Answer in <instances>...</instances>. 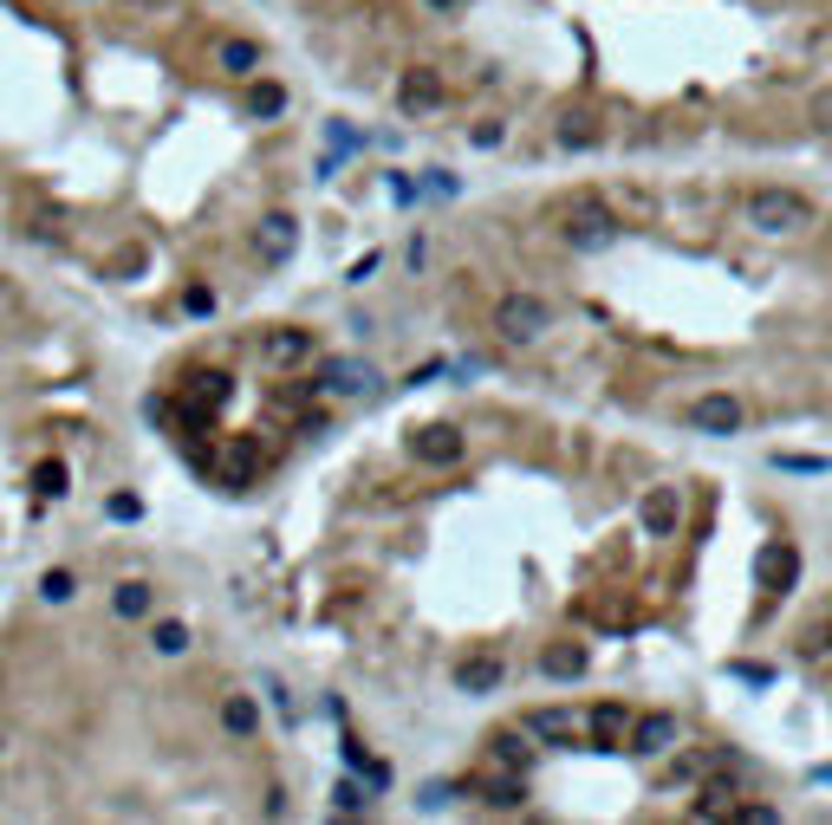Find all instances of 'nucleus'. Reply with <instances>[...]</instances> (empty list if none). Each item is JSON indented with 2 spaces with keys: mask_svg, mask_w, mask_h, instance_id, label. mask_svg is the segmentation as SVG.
<instances>
[{
  "mask_svg": "<svg viewBox=\"0 0 832 825\" xmlns=\"http://www.w3.org/2000/svg\"><path fill=\"white\" fill-rule=\"evenodd\" d=\"M748 221H755L762 234H793V228H807V221H813V208H807L800 189L762 183V189H748Z\"/></svg>",
  "mask_w": 832,
  "mask_h": 825,
  "instance_id": "nucleus-1",
  "label": "nucleus"
},
{
  "mask_svg": "<svg viewBox=\"0 0 832 825\" xmlns=\"http://www.w3.org/2000/svg\"><path fill=\"white\" fill-rule=\"evenodd\" d=\"M618 228H624V221L605 202H572V215L559 221V234H566V248H572V254H605V248L618 241Z\"/></svg>",
  "mask_w": 832,
  "mask_h": 825,
  "instance_id": "nucleus-2",
  "label": "nucleus"
},
{
  "mask_svg": "<svg viewBox=\"0 0 832 825\" xmlns=\"http://www.w3.org/2000/svg\"><path fill=\"white\" fill-rule=\"evenodd\" d=\"M547 326H554V312H547L540 293H501V306H494V332H501L507 344H534Z\"/></svg>",
  "mask_w": 832,
  "mask_h": 825,
  "instance_id": "nucleus-3",
  "label": "nucleus"
},
{
  "mask_svg": "<svg viewBox=\"0 0 832 825\" xmlns=\"http://www.w3.org/2000/svg\"><path fill=\"white\" fill-rule=\"evenodd\" d=\"M521 728H527L534 741H547V748H572L579 735H592V715H579V708H559V702H547V708H527V715H521Z\"/></svg>",
  "mask_w": 832,
  "mask_h": 825,
  "instance_id": "nucleus-4",
  "label": "nucleus"
},
{
  "mask_svg": "<svg viewBox=\"0 0 832 825\" xmlns=\"http://www.w3.org/2000/svg\"><path fill=\"white\" fill-rule=\"evenodd\" d=\"M313 326H274V332H261V364H274V371H293V364H313Z\"/></svg>",
  "mask_w": 832,
  "mask_h": 825,
  "instance_id": "nucleus-5",
  "label": "nucleus"
},
{
  "mask_svg": "<svg viewBox=\"0 0 832 825\" xmlns=\"http://www.w3.org/2000/svg\"><path fill=\"white\" fill-rule=\"evenodd\" d=\"M410 455L423 469H456L462 462V429L456 422H423L410 436Z\"/></svg>",
  "mask_w": 832,
  "mask_h": 825,
  "instance_id": "nucleus-6",
  "label": "nucleus"
},
{
  "mask_svg": "<svg viewBox=\"0 0 832 825\" xmlns=\"http://www.w3.org/2000/svg\"><path fill=\"white\" fill-rule=\"evenodd\" d=\"M313 391L319 397H364L371 391V364L364 358H326L319 377H313Z\"/></svg>",
  "mask_w": 832,
  "mask_h": 825,
  "instance_id": "nucleus-7",
  "label": "nucleus"
},
{
  "mask_svg": "<svg viewBox=\"0 0 832 825\" xmlns=\"http://www.w3.org/2000/svg\"><path fill=\"white\" fill-rule=\"evenodd\" d=\"M254 248H261V261L267 267H286L293 261V248H299V221L274 208V215H261V228H254Z\"/></svg>",
  "mask_w": 832,
  "mask_h": 825,
  "instance_id": "nucleus-8",
  "label": "nucleus"
},
{
  "mask_svg": "<svg viewBox=\"0 0 832 825\" xmlns=\"http://www.w3.org/2000/svg\"><path fill=\"white\" fill-rule=\"evenodd\" d=\"M690 422L702 436H735L742 429V397H729V391H702L690 404Z\"/></svg>",
  "mask_w": 832,
  "mask_h": 825,
  "instance_id": "nucleus-9",
  "label": "nucleus"
},
{
  "mask_svg": "<svg viewBox=\"0 0 832 825\" xmlns=\"http://www.w3.org/2000/svg\"><path fill=\"white\" fill-rule=\"evenodd\" d=\"M793 579H800V552L787 547V540H767V547L755 552V585H767V592H793Z\"/></svg>",
  "mask_w": 832,
  "mask_h": 825,
  "instance_id": "nucleus-10",
  "label": "nucleus"
},
{
  "mask_svg": "<svg viewBox=\"0 0 832 825\" xmlns=\"http://www.w3.org/2000/svg\"><path fill=\"white\" fill-rule=\"evenodd\" d=\"M637 520H644V534H650V540H670V534H677V520H683L677 487H650V494H644V507H637Z\"/></svg>",
  "mask_w": 832,
  "mask_h": 825,
  "instance_id": "nucleus-11",
  "label": "nucleus"
},
{
  "mask_svg": "<svg viewBox=\"0 0 832 825\" xmlns=\"http://www.w3.org/2000/svg\"><path fill=\"white\" fill-rule=\"evenodd\" d=\"M456 683L469 689V695H494V689L507 683V663H501L494 650H475V657H462V670H456Z\"/></svg>",
  "mask_w": 832,
  "mask_h": 825,
  "instance_id": "nucleus-12",
  "label": "nucleus"
},
{
  "mask_svg": "<svg viewBox=\"0 0 832 825\" xmlns=\"http://www.w3.org/2000/svg\"><path fill=\"white\" fill-rule=\"evenodd\" d=\"M397 105H404L410 118H423V111H436V105H442V78H436L429 66L404 72V85H397Z\"/></svg>",
  "mask_w": 832,
  "mask_h": 825,
  "instance_id": "nucleus-13",
  "label": "nucleus"
},
{
  "mask_svg": "<svg viewBox=\"0 0 832 825\" xmlns=\"http://www.w3.org/2000/svg\"><path fill=\"white\" fill-rule=\"evenodd\" d=\"M221 728H228V735H234V741H254V735H261V702H254V695H241V689H234V695H228V702H221Z\"/></svg>",
  "mask_w": 832,
  "mask_h": 825,
  "instance_id": "nucleus-14",
  "label": "nucleus"
},
{
  "mask_svg": "<svg viewBox=\"0 0 832 825\" xmlns=\"http://www.w3.org/2000/svg\"><path fill=\"white\" fill-rule=\"evenodd\" d=\"M670 741H677V715H664V708L657 715H637V728H631V748L637 755H664Z\"/></svg>",
  "mask_w": 832,
  "mask_h": 825,
  "instance_id": "nucleus-15",
  "label": "nucleus"
},
{
  "mask_svg": "<svg viewBox=\"0 0 832 825\" xmlns=\"http://www.w3.org/2000/svg\"><path fill=\"white\" fill-rule=\"evenodd\" d=\"M111 612H118L124 624L150 618V612H156V585H150V579H124V585L111 592Z\"/></svg>",
  "mask_w": 832,
  "mask_h": 825,
  "instance_id": "nucleus-16",
  "label": "nucleus"
},
{
  "mask_svg": "<svg viewBox=\"0 0 832 825\" xmlns=\"http://www.w3.org/2000/svg\"><path fill=\"white\" fill-rule=\"evenodd\" d=\"M215 66L228 72V78H254V72H261V46L234 33V40H221V46H215Z\"/></svg>",
  "mask_w": 832,
  "mask_h": 825,
  "instance_id": "nucleus-17",
  "label": "nucleus"
},
{
  "mask_svg": "<svg viewBox=\"0 0 832 825\" xmlns=\"http://www.w3.org/2000/svg\"><path fill=\"white\" fill-rule=\"evenodd\" d=\"M494 767L527 773V767H534V735H527V728H501V735H494Z\"/></svg>",
  "mask_w": 832,
  "mask_h": 825,
  "instance_id": "nucleus-18",
  "label": "nucleus"
},
{
  "mask_svg": "<svg viewBox=\"0 0 832 825\" xmlns=\"http://www.w3.org/2000/svg\"><path fill=\"white\" fill-rule=\"evenodd\" d=\"M631 728H637V715H631L624 702H599V708H592V735H599L605 748H618Z\"/></svg>",
  "mask_w": 832,
  "mask_h": 825,
  "instance_id": "nucleus-19",
  "label": "nucleus"
},
{
  "mask_svg": "<svg viewBox=\"0 0 832 825\" xmlns=\"http://www.w3.org/2000/svg\"><path fill=\"white\" fill-rule=\"evenodd\" d=\"M521 780H527V773H507V767H501V773L482 787V800L494 813H521V806H527V787H521Z\"/></svg>",
  "mask_w": 832,
  "mask_h": 825,
  "instance_id": "nucleus-20",
  "label": "nucleus"
},
{
  "mask_svg": "<svg viewBox=\"0 0 832 825\" xmlns=\"http://www.w3.org/2000/svg\"><path fill=\"white\" fill-rule=\"evenodd\" d=\"M540 670H547V676H559V683L585 676V644H547V650H540Z\"/></svg>",
  "mask_w": 832,
  "mask_h": 825,
  "instance_id": "nucleus-21",
  "label": "nucleus"
},
{
  "mask_svg": "<svg viewBox=\"0 0 832 825\" xmlns=\"http://www.w3.org/2000/svg\"><path fill=\"white\" fill-rule=\"evenodd\" d=\"M150 650H156V657H183V650H189V624L183 618H156L150 624Z\"/></svg>",
  "mask_w": 832,
  "mask_h": 825,
  "instance_id": "nucleus-22",
  "label": "nucleus"
},
{
  "mask_svg": "<svg viewBox=\"0 0 832 825\" xmlns=\"http://www.w3.org/2000/svg\"><path fill=\"white\" fill-rule=\"evenodd\" d=\"M221 475H228L234 487L261 482V455H254V442H234V449H228V462H221Z\"/></svg>",
  "mask_w": 832,
  "mask_h": 825,
  "instance_id": "nucleus-23",
  "label": "nucleus"
},
{
  "mask_svg": "<svg viewBox=\"0 0 832 825\" xmlns=\"http://www.w3.org/2000/svg\"><path fill=\"white\" fill-rule=\"evenodd\" d=\"M554 138L566 143V150H592V143H599V124H592L585 111H566V118H559V131H554Z\"/></svg>",
  "mask_w": 832,
  "mask_h": 825,
  "instance_id": "nucleus-24",
  "label": "nucleus"
},
{
  "mask_svg": "<svg viewBox=\"0 0 832 825\" xmlns=\"http://www.w3.org/2000/svg\"><path fill=\"white\" fill-rule=\"evenodd\" d=\"M33 494H40V501H66L72 494L66 462H40V469H33Z\"/></svg>",
  "mask_w": 832,
  "mask_h": 825,
  "instance_id": "nucleus-25",
  "label": "nucleus"
},
{
  "mask_svg": "<svg viewBox=\"0 0 832 825\" xmlns=\"http://www.w3.org/2000/svg\"><path fill=\"white\" fill-rule=\"evenodd\" d=\"M248 111H254L261 124H267V118H280V111H286V85H274V78H267V85H254V98H248Z\"/></svg>",
  "mask_w": 832,
  "mask_h": 825,
  "instance_id": "nucleus-26",
  "label": "nucleus"
},
{
  "mask_svg": "<svg viewBox=\"0 0 832 825\" xmlns=\"http://www.w3.org/2000/svg\"><path fill=\"white\" fill-rule=\"evenodd\" d=\"M72 592H78V579H72L66 565H53V572H40V598H46V605H66Z\"/></svg>",
  "mask_w": 832,
  "mask_h": 825,
  "instance_id": "nucleus-27",
  "label": "nucleus"
},
{
  "mask_svg": "<svg viewBox=\"0 0 832 825\" xmlns=\"http://www.w3.org/2000/svg\"><path fill=\"white\" fill-rule=\"evenodd\" d=\"M228 391H234V384H228V371H202V377H196V404H208V410H221V404H228Z\"/></svg>",
  "mask_w": 832,
  "mask_h": 825,
  "instance_id": "nucleus-28",
  "label": "nucleus"
},
{
  "mask_svg": "<svg viewBox=\"0 0 832 825\" xmlns=\"http://www.w3.org/2000/svg\"><path fill=\"white\" fill-rule=\"evenodd\" d=\"M774 469H787V475H832V455H774Z\"/></svg>",
  "mask_w": 832,
  "mask_h": 825,
  "instance_id": "nucleus-29",
  "label": "nucleus"
},
{
  "mask_svg": "<svg viewBox=\"0 0 832 825\" xmlns=\"http://www.w3.org/2000/svg\"><path fill=\"white\" fill-rule=\"evenodd\" d=\"M364 800H371V793H364L358 780H339V787H332V806H339V813H364Z\"/></svg>",
  "mask_w": 832,
  "mask_h": 825,
  "instance_id": "nucleus-30",
  "label": "nucleus"
},
{
  "mask_svg": "<svg viewBox=\"0 0 832 825\" xmlns=\"http://www.w3.org/2000/svg\"><path fill=\"white\" fill-rule=\"evenodd\" d=\"M105 514H111V520H143V501H138V494H111V501H105Z\"/></svg>",
  "mask_w": 832,
  "mask_h": 825,
  "instance_id": "nucleus-31",
  "label": "nucleus"
},
{
  "mask_svg": "<svg viewBox=\"0 0 832 825\" xmlns=\"http://www.w3.org/2000/svg\"><path fill=\"white\" fill-rule=\"evenodd\" d=\"M183 306H189L196 319H208V312H215V293H208V286H189V293H183Z\"/></svg>",
  "mask_w": 832,
  "mask_h": 825,
  "instance_id": "nucleus-32",
  "label": "nucleus"
},
{
  "mask_svg": "<svg viewBox=\"0 0 832 825\" xmlns=\"http://www.w3.org/2000/svg\"><path fill=\"white\" fill-rule=\"evenodd\" d=\"M807 118H813V124H826V131H832V91H813V98H807Z\"/></svg>",
  "mask_w": 832,
  "mask_h": 825,
  "instance_id": "nucleus-33",
  "label": "nucleus"
},
{
  "mask_svg": "<svg viewBox=\"0 0 832 825\" xmlns=\"http://www.w3.org/2000/svg\"><path fill=\"white\" fill-rule=\"evenodd\" d=\"M358 773H364V787H377V793H384V787H391V767H384V760H364V767H358Z\"/></svg>",
  "mask_w": 832,
  "mask_h": 825,
  "instance_id": "nucleus-34",
  "label": "nucleus"
},
{
  "mask_svg": "<svg viewBox=\"0 0 832 825\" xmlns=\"http://www.w3.org/2000/svg\"><path fill=\"white\" fill-rule=\"evenodd\" d=\"M449 800H456V787H449V780H429V787H423V806H449Z\"/></svg>",
  "mask_w": 832,
  "mask_h": 825,
  "instance_id": "nucleus-35",
  "label": "nucleus"
},
{
  "mask_svg": "<svg viewBox=\"0 0 832 825\" xmlns=\"http://www.w3.org/2000/svg\"><path fill=\"white\" fill-rule=\"evenodd\" d=\"M501 138H507V124H501V118H488V124H475V143H482V150H494Z\"/></svg>",
  "mask_w": 832,
  "mask_h": 825,
  "instance_id": "nucleus-36",
  "label": "nucleus"
},
{
  "mask_svg": "<svg viewBox=\"0 0 832 825\" xmlns=\"http://www.w3.org/2000/svg\"><path fill=\"white\" fill-rule=\"evenodd\" d=\"M735 676H742V683H774V670H767V663H735Z\"/></svg>",
  "mask_w": 832,
  "mask_h": 825,
  "instance_id": "nucleus-37",
  "label": "nucleus"
},
{
  "mask_svg": "<svg viewBox=\"0 0 832 825\" xmlns=\"http://www.w3.org/2000/svg\"><path fill=\"white\" fill-rule=\"evenodd\" d=\"M377 274V248H364V261H351V279H371Z\"/></svg>",
  "mask_w": 832,
  "mask_h": 825,
  "instance_id": "nucleus-38",
  "label": "nucleus"
},
{
  "mask_svg": "<svg viewBox=\"0 0 832 825\" xmlns=\"http://www.w3.org/2000/svg\"><path fill=\"white\" fill-rule=\"evenodd\" d=\"M423 13H462V0H423Z\"/></svg>",
  "mask_w": 832,
  "mask_h": 825,
  "instance_id": "nucleus-39",
  "label": "nucleus"
},
{
  "mask_svg": "<svg viewBox=\"0 0 832 825\" xmlns=\"http://www.w3.org/2000/svg\"><path fill=\"white\" fill-rule=\"evenodd\" d=\"M0 755H7V735H0Z\"/></svg>",
  "mask_w": 832,
  "mask_h": 825,
  "instance_id": "nucleus-40",
  "label": "nucleus"
}]
</instances>
